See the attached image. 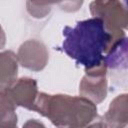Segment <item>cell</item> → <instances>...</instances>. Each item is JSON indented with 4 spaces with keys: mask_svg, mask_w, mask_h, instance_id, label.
<instances>
[{
    "mask_svg": "<svg viewBox=\"0 0 128 128\" xmlns=\"http://www.w3.org/2000/svg\"><path fill=\"white\" fill-rule=\"evenodd\" d=\"M62 35V50L74 59L76 64L85 68L100 64L111 37L100 17L79 21L74 27L65 26Z\"/></svg>",
    "mask_w": 128,
    "mask_h": 128,
    "instance_id": "obj_1",
    "label": "cell"
},
{
    "mask_svg": "<svg viewBox=\"0 0 128 128\" xmlns=\"http://www.w3.org/2000/svg\"><path fill=\"white\" fill-rule=\"evenodd\" d=\"M123 2H124V4H125V7L128 9V0H123Z\"/></svg>",
    "mask_w": 128,
    "mask_h": 128,
    "instance_id": "obj_2",
    "label": "cell"
}]
</instances>
